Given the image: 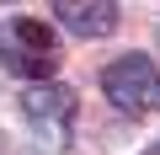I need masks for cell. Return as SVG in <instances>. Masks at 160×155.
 Masks as SVG:
<instances>
[{"label": "cell", "mask_w": 160, "mask_h": 155, "mask_svg": "<svg viewBox=\"0 0 160 155\" xmlns=\"http://www.w3.org/2000/svg\"><path fill=\"white\" fill-rule=\"evenodd\" d=\"M0 64L11 75H27L32 86L59 75V32L38 16H6L0 22Z\"/></svg>", "instance_id": "1"}, {"label": "cell", "mask_w": 160, "mask_h": 155, "mask_svg": "<svg viewBox=\"0 0 160 155\" xmlns=\"http://www.w3.org/2000/svg\"><path fill=\"white\" fill-rule=\"evenodd\" d=\"M102 91L118 112L128 118H144V112H160V64L149 54H123L102 70Z\"/></svg>", "instance_id": "2"}, {"label": "cell", "mask_w": 160, "mask_h": 155, "mask_svg": "<svg viewBox=\"0 0 160 155\" xmlns=\"http://www.w3.org/2000/svg\"><path fill=\"white\" fill-rule=\"evenodd\" d=\"M22 118H27V128L48 150H69V134H75V91L59 86V80L27 86L22 91Z\"/></svg>", "instance_id": "3"}, {"label": "cell", "mask_w": 160, "mask_h": 155, "mask_svg": "<svg viewBox=\"0 0 160 155\" xmlns=\"http://www.w3.org/2000/svg\"><path fill=\"white\" fill-rule=\"evenodd\" d=\"M53 16H59L75 38H107V32H118V6H112V0H102V6H75V0H59Z\"/></svg>", "instance_id": "4"}, {"label": "cell", "mask_w": 160, "mask_h": 155, "mask_svg": "<svg viewBox=\"0 0 160 155\" xmlns=\"http://www.w3.org/2000/svg\"><path fill=\"white\" fill-rule=\"evenodd\" d=\"M144 155H160V139H155V144H149V150H144Z\"/></svg>", "instance_id": "5"}]
</instances>
